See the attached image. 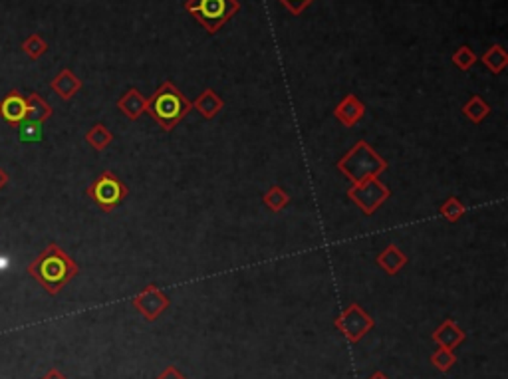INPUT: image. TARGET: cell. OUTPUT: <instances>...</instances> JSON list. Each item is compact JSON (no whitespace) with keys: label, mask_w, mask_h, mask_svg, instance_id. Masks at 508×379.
I'll list each match as a JSON object with an SVG mask.
<instances>
[{"label":"cell","mask_w":508,"mask_h":379,"mask_svg":"<svg viewBox=\"0 0 508 379\" xmlns=\"http://www.w3.org/2000/svg\"><path fill=\"white\" fill-rule=\"evenodd\" d=\"M6 183H9V175H6V171L0 169V189H2V187H4Z\"/></svg>","instance_id":"28"},{"label":"cell","mask_w":508,"mask_h":379,"mask_svg":"<svg viewBox=\"0 0 508 379\" xmlns=\"http://www.w3.org/2000/svg\"><path fill=\"white\" fill-rule=\"evenodd\" d=\"M50 88L62 100H72L78 91L81 90V80L72 70H62L54 80L50 81Z\"/></svg>","instance_id":"14"},{"label":"cell","mask_w":508,"mask_h":379,"mask_svg":"<svg viewBox=\"0 0 508 379\" xmlns=\"http://www.w3.org/2000/svg\"><path fill=\"white\" fill-rule=\"evenodd\" d=\"M133 306L140 310L147 319H155L161 312H165L169 306V296L161 292L155 284H149L141 294L133 298Z\"/></svg>","instance_id":"8"},{"label":"cell","mask_w":508,"mask_h":379,"mask_svg":"<svg viewBox=\"0 0 508 379\" xmlns=\"http://www.w3.org/2000/svg\"><path fill=\"white\" fill-rule=\"evenodd\" d=\"M22 50L30 60H40V56L48 52V44L38 34H30L26 40L22 42Z\"/></svg>","instance_id":"21"},{"label":"cell","mask_w":508,"mask_h":379,"mask_svg":"<svg viewBox=\"0 0 508 379\" xmlns=\"http://www.w3.org/2000/svg\"><path fill=\"white\" fill-rule=\"evenodd\" d=\"M28 111H26V120L30 121H38V123H44L52 115V108L48 101H44L38 96V94H30L28 98Z\"/></svg>","instance_id":"18"},{"label":"cell","mask_w":508,"mask_h":379,"mask_svg":"<svg viewBox=\"0 0 508 379\" xmlns=\"http://www.w3.org/2000/svg\"><path fill=\"white\" fill-rule=\"evenodd\" d=\"M431 361L437 366L441 371H447V369H451V366L455 363V356H453V351L447 348H441L439 351H435L433 353V358H431Z\"/></svg>","instance_id":"25"},{"label":"cell","mask_w":508,"mask_h":379,"mask_svg":"<svg viewBox=\"0 0 508 379\" xmlns=\"http://www.w3.org/2000/svg\"><path fill=\"white\" fill-rule=\"evenodd\" d=\"M480 60H482V64L487 66L488 72L500 74V72L508 66V54L500 44H492V46L480 56Z\"/></svg>","instance_id":"16"},{"label":"cell","mask_w":508,"mask_h":379,"mask_svg":"<svg viewBox=\"0 0 508 379\" xmlns=\"http://www.w3.org/2000/svg\"><path fill=\"white\" fill-rule=\"evenodd\" d=\"M433 338H435V341H439V344H441V348L453 349V348H457L458 344L465 339V332L458 328L453 319H445V322L439 326V329L435 332V336H433Z\"/></svg>","instance_id":"15"},{"label":"cell","mask_w":508,"mask_h":379,"mask_svg":"<svg viewBox=\"0 0 508 379\" xmlns=\"http://www.w3.org/2000/svg\"><path fill=\"white\" fill-rule=\"evenodd\" d=\"M348 197L363 215L369 217L391 197V191L385 183L379 181V177H369L359 183H351V187L348 189Z\"/></svg>","instance_id":"6"},{"label":"cell","mask_w":508,"mask_h":379,"mask_svg":"<svg viewBox=\"0 0 508 379\" xmlns=\"http://www.w3.org/2000/svg\"><path fill=\"white\" fill-rule=\"evenodd\" d=\"M336 326L346 334L349 341H358L363 334H368L373 328V318L359 308L358 304H349V308L336 319Z\"/></svg>","instance_id":"7"},{"label":"cell","mask_w":508,"mask_h":379,"mask_svg":"<svg viewBox=\"0 0 508 379\" xmlns=\"http://www.w3.org/2000/svg\"><path fill=\"white\" fill-rule=\"evenodd\" d=\"M86 193L103 213H111L115 207H120L121 203L125 200V197L130 195V191L123 185V181L118 175H113L111 171H103L100 177L88 187Z\"/></svg>","instance_id":"5"},{"label":"cell","mask_w":508,"mask_h":379,"mask_svg":"<svg viewBox=\"0 0 508 379\" xmlns=\"http://www.w3.org/2000/svg\"><path fill=\"white\" fill-rule=\"evenodd\" d=\"M26 111H28V101L21 91L12 90L0 101V118L9 121L11 125H18L21 121L26 120Z\"/></svg>","instance_id":"10"},{"label":"cell","mask_w":508,"mask_h":379,"mask_svg":"<svg viewBox=\"0 0 508 379\" xmlns=\"http://www.w3.org/2000/svg\"><path fill=\"white\" fill-rule=\"evenodd\" d=\"M185 11L207 32H219L240 11L239 0H187Z\"/></svg>","instance_id":"4"},{"label":"cell","mask_w":508,"mask_h":379,"mask_svg":"<svg viewBox=\"0 0 508 379\" xmlns=\"http://www.w3.org/2000/svg\"><path fill=\"white\" fill-rule=\"evenodd\" d=\"M369 379H388V378H385L383 373H376V375H371V378H369Z\"/></svg>","instance_id":"30"},{"label":"cell","mask_w":508,"mask_h":379,"mask_svg":"<svg viewBox=\"0 0 508 379\" xmlns=\"http://www.w3.org/2000/svg\"><path fill=\"white\" fill-rule=\"evenodd\" d=\"M439 213H441V217H445L448 222H457V220H461L463 217H465L467 207H465V205H463V203H461L457 197H448V199L445 200L443 205H441Z\"/></svg>","instance_id":"22"},{"label":"cell","mask_w":508,"mask_h":379,"mask_svg":"<svg viewBox=\"0 0 508 379\" xmlns=\"http://www.w3.org/2000/svg\"><path fill=\"white\" fill-rule=\"evenodd\" d=\"M145 108H147V100L141 96V91L137 88H130L118 100V110L131 121L140 120L141 115L145 113Z\"/></svg>","instance_id":"12"},{"label":"cell","mask_w":508,"mask_h":379,"mask_svg":"<svg viewBox=\"0 0 508 379\" xmlns=\"http://www.w3.org/2000/svg\"><path fill=\"white\" fill-rule=\"evenodd\" d=\"M262 203H264V207L272 210V213H280V210H284L288 207L290 195L282 189L280 185H272L269 191H264Z\"/></svg>","instance_id":"19"},{"label":"cell","mask_w":508,"mask_h":379,"mask_svg":"<svg viewBox=\"0 0 508 379\" xmlns=\"http://www.w3.org/2000/svg\"><path fill=\"white\" fill-rule=\"evenodd\" d=\"M16 128H18V137H21L22 143H38V141H42V123H38V121L24 120Z\"/></svg>","instance_id":"23"},{"label":"cell","mask_w":508,"mask_h":379,"mask_svg":"<svg viewBox=\"0 0 508 379\" xmlns=\"http://www.w3.org/2000/svg\"><path fill=\"white\" fill-rule=\"evenodd\" d=\"M334 115H336V120H338L342 125L354 128V125H358L359 121L363 120L366 106H363V101L359 100L358 96L348 94V96H344V98L338 101V106L334 108Z\"/></svg>","instance_id":"9"},{"label":"cell","mask_w":508,"mask_h":379,"mask_svg":"<svg viewBox=\"0 0 508 379\" xmlns=\"http://www.w3.org/2000/svg\"><path fill=\"white\" fill-rule=\"evenodd\" d=\"M338 171L351 183L379 177L388 171V161L369 145L368 141H358L351 149L338 161Z\"/></svg>","instance_id":"3"},{"label":"cell","mask_w":508,"mask_h":379,"mask_svg":"<svg viewBox=\"0 0 508 379\" xmlns=\"http://www.w3.org/2000/svg\"><path fill=\"white\" fill-rule=\"evenodd\" d=\"M292 14H302L312 4V0H280Z\"/></svg>","instance_id":"26"},{"label":"cell","mask_w":508,"mask_h":379,"mask_svg":"<svg viewBox=\"0 0 508 379\" xmlns=\"http://www.w3.org/2000/svg\"><path fill=\"white\" fill-rule=\"evenodd\" d=\"M407 262V254L399 249L397 244H388L385 249L379 252L378 259H376V264L381 270H385L389 276H395L397 272H401V270L405 268Z\"/></svg>","instance_id":"11"},{"label":"cell","mask_w":508,"mask_h":379,"mask_svg":"<svg viewBox=\"0 0 508 379\" xmlns=\"http://www.w3.org/2000/svg\"><path fill=\"white\" fill-rule=\"evenodd\" d=\"M191 110H193L191 101L171 81L161 84L157 91L147 100V108H145V111L153 118L155 123H159L163 131L175 130Z\"/></svg>","instance_id":"2"},{"label":"cell","mask_w":508,"mask_h":379,"mask_svg":"<svg viewBox=\"0 0 508 379\" xmlns=\"http://www.w3.org/2000/svg\"><path fill=\"white\" fill-rule=\"evenodd\" d=\"M86 141H88L96 151H103L111 145L113 133H111L103 123H96V125H91L90 131L86 133Z\"/></svg>","instance_id":"20"},{"label":"cell","mask_w":508,"mask_h":379,"mask_svg":"<svg viewBox=\"0 0 508 379\" xmlns=\"http://www.w3.org/2000/svg\"><path fill=\"white\" fill-rule=\"evenodd\" d=\"M191 108L199 111L201 118H205V120H215L220 111H222V108H225V101H222L220 96H217V91L207 88L197 100L191 101Z\"/></svg>","instance_id":"13"},{"label":"cell","mask_w":508,"mask_h":379,"mask_svg":"<svg viewBox=\"0 0 508 379\" xmlns=\"http://www.w3.org/2000/svg\"><path fill=\"white\" fill-rule=\"evenodd\" d=\"M453 64H455V68H458L461 72H468L475 64H477V54L475 52L470 50V46H461V48H457L455 50V54H453Z\"/></svg>","instance_id":"24"},{"label":"cell","mask_w":508,"mask_h":379,"mask_svg":"<svg viewBox=\"0 0 508 379\" xmlns=\"http://www.w3.org/2000/svg\"><path fill=\"white\" fill-rule=\"evenodd\" d=\"M463 113L465 118L470 120L473 123H482L490 113V106L482 100L480 96H470L465 103H463Z\"/></svg>","instance_id":"17"},{"label":"cell","mask_w":508,"mask_h":379,"mask_svg":"<svg viewBox=\"0 0 508 379\" xmlns=\"http://www.w3.org/2000/svg\"><path fill=\"white\" fill-rule=\"evenodd\" d=\"M78 264L70 259L66 250L58 244H48L36 259L28 264V274L40 284L48 294H58L76 274Z\"/></svg>","instance_id":"1"},{"label":"cell","mask_w":508,"mask_h":379,"mask_svg":"<svg viewBox=\"0 0 508 379\" xmlns=\"http://www.w3.org/2000/svg\"><path fill=\"white\" fill-rule=\"evenodd\" d=\"M157 379H185V378H183V375H181L179 371H177L175 368H167L165 369V373H163V375Z\"/></svg>","instance_id":"27"},{"label":"cell","mask_w":508,"mask_h":379,"mask_svg":"<svg viewBox=\"0 0 508 379\" xmlns=\"http://www.w3.org/2000/svg\"><path fill=\"white\" fill-rule=\"evenodd\" d=\"M44 379H66V378H64V375H60V373H58L56 369H52L50 373H48V375H46Z\"/></svg>","instance_id":"29"}]
</instances>
